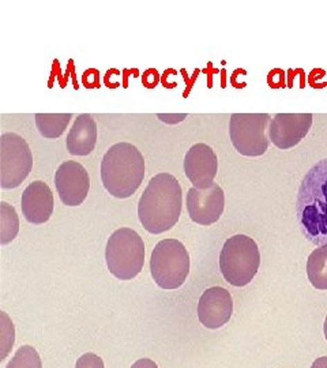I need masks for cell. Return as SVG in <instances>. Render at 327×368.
Listing matches in <instances>:
<instances>
[{
	"label": "cell",
	"instance_id": "20",
	"mask_svg": "<svg viewBox=\"0 0 327 368\" xmlns=\"http://www.w3.org/2000/svg\"><path fill=\"white\" fill-rule=\"evenodd\" d=\"M75 368H105L101 358L94 354H85L81 356L75 365Z\"/></svg>",
	"mask_w": 327,
	"mask_h": 368
},
{
	"label": "cell",
	"instance_id": "9",
	"mask_svg": "<svg viewBox=\"0 0 327 368\" xmlns=\"http://www.w3.org/2000/svg\"><path fill=\"white\" fill-rule=\"evenodd\" d=\"M55 186L66 206H80L89 194L91 177L82 164L64 161L55 173Z\"/></svg>",
	"mask_w": 327,
	"mask_h": 368
},
{
	"label": "cell",
	"instance_id": "5",
	"mask_svg": "<svg viewBox=\"0 0 327 368\" xmlns=\"http://www.w3.org/2000/svg\"><path fill=\"white\" fill-rule=\"evenodd\" d=\"M261 264V253L254 239L245 235L230 238L220 254L221 273L231 285L245 287L256 275Z\"/></svg>",
	"mask_w": 327,
	"mask_h": 368
},
{
	"label": "cell",
	"instance_id": "15",
	"mask_svg": "<svg viewBox=\"0 0 327 368\" xmlns=\"http://www.w3.org/2000/svg\"><path fill=\"white\" fill-rule=\"evenodd\" d=\"M97 144V123L92 115H80L68 135H67V151L73 156H88L94 151Z\"/></svg>",
	"mask_w": 327,
	"mask_h": 368
},
{
	"label": "cell",
	"instance_id": "6",
	"mask_svg": "<svg viewBox=\"0 0 327 368\" xmlns=\"http://www.w3.org/2000/svg\"><path fill=\"white\" fill-rule=\"evenodd\" d=\"M150 271L160 288H180L189 273V255L185 244L176 239L158 242L151 253Z\"/></svg>",
	"mask_w": 327,
	"mask_h": 368
},
{
	"label": "cell",
	"instance_id": "13",
	"mask_svg": "<svg viewBox=\"0 0 327 368\" xmlns=\"http://www.w3.org/2000/svg\"><path fill=\"white\" fill-rule=\"evenodd\" d=\"M218 158L206 144L194 145L185 157V173L195 188L210 187L217 176Z\"/></svg>",
	"mask_w": 327,
	"mask_h": 368
},
{
	"label": "cell",
	"instance_id": "19",
	"mask_svg": "<svg viewBox=\"0 0 327 368\" xmlns=\"http://www.w3.org/2000/svg\"><path fill=\"white\" fill-rule=\"evenodd\" d=\"M6 368H43L41 358L33 347L25 345L17 351Z\"/></svg>",
	"mask_w": 327,
	"mask_h": 368
},
{
	"label": "cell",
	"instance_id": "4",
	"mask_svg": "<svg viewBox=\"0 0 327 368\" xmlns=\"http://www.w3.org/2000/svg\"><path fill=\"white\" fill-rule=\"evenodd\" d=\"M108 270L116 278L129 281L136 278L144 264V243L131 228H120L108 239L105 249Z\"/></svg>",
	"mask_w": 327,
	"mask_h": 368
},
{
	"label": "cell",
	"instance_id": "17",
	"mask_svg": "<svg viewBox=\"0 0 327 368\" xmlns=\"http://www.w3.org/2000/svg\"><path fill=\"white\" fill-rule=\"evenodd\" d=\"M307 275L314 288L327 289V247H319L310 254Z\"/></svg>",
	"mask_w": 327,
	"mask_h": 368
},
{
	"label": "cell",
	"instance_id": "2",
	"mask_svg": "<svg viewBox=\"0 0 327 368\" xmlns=\"http://www.w3.org/2000/svg\"><path fill=\"white\" fill-rule=\"evenodd\" d=\"M182 208L183 193L178 179L162 172L153 176L144 188L138 205V217L147 232L158 235L178 224Z\"/></svg>",
	"mask_w": 327,
	"mask_h": 368
},
{
	"label": "cell",
	"instance_id": "14",
	"mask_svg": "<svg viewBox=\"0 0 327 368\" xmlns=\"http://www.w3.org/2000/svg\"><path fill=\"white\" fill-rule=\"evenodd\" d=\"M53 194L47 183L36 180L30 183L21 198L22 214L30 224H44L53 213Z\"/></svg>",
	"mask_w": 327,
	"mask_h": 368
},
{
	"label": "cell",
	"instance_id": "16",
	"mask_svg": "<svg viewBox=\"0 0 327 368\" xmlns=\"http://www.w3.org/2000/svg\"><path fill=\"white\" fill-rule=\"evenodd\" d=\"M36 126L40 134L47 139H56L70 123L71 113H36Z\"/></svg>",
	"mask_w": 327,
	"mask_h": 368
},
{
	"label": "cell",
	"instance_id": "10",
	"mask_svg": "<svg viewBox=\"0 0 327 368\" xmlns=\"http://www.w3.org/2000/svg\"><path fill=\"white\" fill-rule=\"evenodd\" d=\"M225 206V194L223 188L213 183L210 187L199 190L189 188L187 194V211L189 218L199 225H212L220 220Z\"/></svg>",
	"mask_w": 327,
	"mask_h": 368
},
{
	"label": "cell",
	"instance_id": "8",
	"mask_svg": "<svg viewBox=\"0 0 327 368\" xmlns=\"http://www.w3.org/2000/svg\"><path fill=\"white\" fill-rule=\"evenodd\" d=\"M33 156L28 142L18 134L4 133L0 137V187L17 188L29 176Z\"/></svg>",
	"mask_w": 327,
	"mask_h": 368
},
{
	"label": "cell",
	"instance_id": "11",
	"mask_svg": "<svg viewBox=\"0 0 327 368\" xmlns=\"http://www.w3.org/2000/svg\"><path fill=\"white\" fill-rule=\"evenodd\" d=\"M311 113H277L269 127V138L281 151L295 148L312 126Z\"/></svg>",
	"mask_w": 327,
	"mask_h": 368
},
{
	"label": "cell",
	"instance_id": "3",
	"mask_svg": "<svg viewBox=\"0 0 327 368\" xmlns=\"http://www.w3.org/2000/svg\"><path fill=\"white\" fill-rule=\"evenodd\" d=\"M144 177V158L127 142L109 148L101 161V180L115 198L126 200L136 194Z\"/></svg>",
	"mask_w": 327,
	"mask_h": 368
},
{
	"label": "cell",
	"instance_id": "22",
	"mask_svg": "<svg viewBox=\"0 0 327 368\" xmlns=\"http://www.w3.org/2000/svg\"><path fill=\"white\" fill-rule=\"evenodd\" d=\"M131 368H158V366L150 359H140L138 362H136Z\"/></svg>",
	"mask_w": 327,
	"mask_h": 368
},
{
	"label": "cell",
	"instance_id": "18",
	"mask_svg": "<svg viewBox=\"0 0 327 368\" xmlns=\"http://www.w3.org/2000/svg\"><path fill=\"white\" fill-rule=\"evenodd\" d=\"M0 233H1V244H7L10 242H12L18 233L19 229V222H18V217L15 209L12 206H10L6 202L0 204Z\"/></svg>",
	"mask_w": 327,
	"mask_h": 368
},
{
	"label": "cell",
	"instance_id": "7",
	"mask_svg": "<svg viewBox=\"0 0 327 368\" xmlns=\"http://www.w3.org/2000/svg\"><path fill=\"white\" fill-rule=\"evenodd\" d=\"M272 123L268 113H234L230 120V137L234 149L247 157H259L266 153Z\"/></svg>",
	"mask_w": 327,
	"mask_h": 368
},
{
	"label": "cell",
	"instance_id": "21",
	"mask_svg": "<svg viewBox=\"0 0 327 368\" xmlns=\"http://www.w3.org/2000/svg\"><path fill=\"white\" fill-rule=\"evenodd\" d=\"M272 88H282L285 86V74L282 70H273L268 78Z\"/></svg>",
	"mask_w": 327,
	"mask_h": 368
},
{
	"label": "cell",
	"instance_id": "1",
	"mask_svg": "<svg viewBox=\"0 0 327 368\" xmlns=\"http://www.w3.org/2000/svg\"><path fill=\"white\" fill-rule=\"evenodd\" d=\"M299 226L312 244L327 247V158L303 177L296 200Z\"/></svg>",
	"mask_w": 327,
	"mask_h": 368
},
{
	"label": "cell",
	"instance_id": "12",
	"mask_svg": "<svg viewBox=\"0 0 327 368\" xmlns=\"http://www.w3.org/2000/svg\"><path fill=\"white\" fill-rule=\"evenodd\" d=\"M234 314L232 295L221 287H212L203 292L198 303L200 323L212 330L227 325Z\"/></svg>",
	"mask_w": 327,
	"mask_h": 368
},
{
	"label": "cell",
	"instance_id": "23",
	"mask_svg": "<svg viewBox=\"0 0 327 368\" xmlns=\"http://www.w3.org/2000/svg\"><path fill=\"white\" fill-rule=\"evenodd\" d=\"M311 368H327V356L317 359V360L312 363Z\"/></svg>",
	"mask_w": 327,
	"mask_h": 368
},
{
	"label": "cell",
	"instance_id": "24",
	"mask_svg": "<svg viewBox=\"0 0 327 368\" xmlns=\"http://www.w3.org/2000/svg\"><path fill=\"white\" fill-rule=\"evenodd\" d=\"M324 331H325V337H326L327 340V316L326 319H325V325H324Z\"/></svg>",
	"mask_w": 327,
	"mask_h": 368
}]
</instances>
